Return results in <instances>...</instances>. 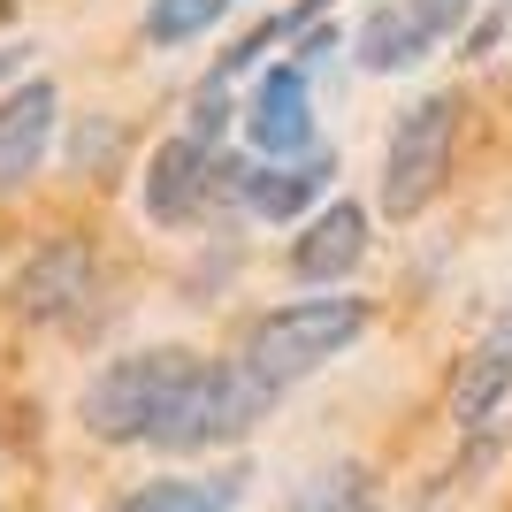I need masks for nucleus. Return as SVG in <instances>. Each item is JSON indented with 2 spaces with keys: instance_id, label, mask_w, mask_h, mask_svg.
<instances>
[{
  "instance_id": "obj_19",
  "label": "nucleus",
  "mask_w": 512,
  "mask_h": 512,
  "mask_svg": "<svg viewBox=\"0 0 512 512\" xmlns=\"http://www.w3.org/2000/svg\"><path fill=\"white\" fill-rule=\"evenodd\" d=\"M0 85H23V54L16 46H0Z\"/></svg>"
},
{
  "instance_id": "obj_18",
  "label": "nucleus",
  "mask_w": 512,
  "mask_h": 512,
  "mask_svg": "<svg viewBox=\"0 0 512 512\" xmlns=\"http://www.w3.org/2000/svg\"><path fill=\"white\" fill-rule=\"evenodd\" d=\"M329 8H337V0H291L283 16H291V31H306V23H321V16H329Z\"/></svg>"
},
{
  "instance_id": "obj_3",
  "label": "nucleus",
  "mask_w": 512,
  "mask_h": 512,
  "mask_svg": "<svg viewBox=\"0 0 512 512\" xmlns=\"http://www.w3.org/2000/svg\"><path fill=\"white\" fill-rule=\"evenodd\" d=\"M451 153H459V92H421L383 138V192L375 199H383L390 222H413L444 192Z\"/></svg>"
},
{
  "instance_id": "obj_17",
  "label": "nucleus",
  "mask_w": 512,
  "mask_h": 512,
  "mask_svg": "<svg viewBox=\"0 0 512 512\" xmlns=\"http://www.w3.org/2000/svg\"><path fill=\"white\" fill-rule=\"evenodd\" d=\"M329 54H337V23H306V31H299V54H291V62L314 69V62H329Z\"/></svg>"
},
{
  "instance_id": "obj_10",
  "label": "nucleus",
  "mask_w": 512,
  "mask_h": 512,
  "mask_svg": "<svg viewBox=\"0 0 512 512\" xmlns=\"http://www.w3.org/2000/svg\"><path fill=\"white\" fill-rule=\"evenodd\" d=\"M329 184H337V153H306V161H253L237 176V207L260 214V222H306V214L329 207Z\"/></svg>"
},
{
  "instance_id": "obj_9",
  "label": "nucleus",
  "mask_w": 512,
  "mask_h": 512,
  "mask_svg": "<svg viewBox=\"0 0 512 512\" xmlns=\"http://www.w3.org/2000/svg\"><path fill=\"white\" fill-rule=\"evenodd\" d=\"M367 245H375V214L360 207V199H329L321 214H306L299 237H291V276L314 283V291H337L352 268L367 260Z\"/></svg>"
},
{
  "instance_id": "obj_15",
  "label": "nucleus",
  "mask_w": 512,
  "mask_h": 512,
  "mask_svg": "<svg viewBox=\"0 0 512 512\" xmlns=\"http://www.w3.org/2000/svg\"><path fill=\"white\" fill-rule=\"evenodd\" d=\"M291 512H375V490H367L360 467H337V474H321Z\"/></svg>"
},
{
  "instance_id": "obj_14",
  "label": "nucleus",
  "mask_w": 512,
  "mask_h": 512,
  "mask_svg": "<svg viewBox=\"0 0 512 512\" xmlns=\"http://www.w3.org/2000/svg\"><path fill=\"white\" fill-rule=\"evenodd\" d=\"M237 0H146V46H192V39H207L214 23L230 16Z\"/></svg>"
},
{
  "instance_id": "obj_12",
  "label": "nucleus",
  "mask_w": 512,
  "mask_h": 512,
  "mask_svg": "<svg viewBox=\"0 0 512 512\" xmlns=\"http://www.w3.org/2000/svg\"><path fill=\"white\" fill-rule=\"evenodd\" d=\"M245 467H214V474H153L123 497L115 512H237L245 505Z\"/></svg>"
},
{
  "instance_id": "obj_6",
  "label": "nucleus",
  "mask_w": 512,
  "mask_h": 512,
  "mask_svg": "<svg viewBox=\"0 0 512 512\" xmlns=\"http://www.w3.org/2000/svg\"><path fill=\"white\" fill-rule=\"evenodd\" d=\"M100 299V253L85 237H46L39 253L16 268V314L39 329H62Z\"/></svg>"
},
{
  "instance_id": "obj_1",
  "label": "nucleus",
  "mask_w": 512,
  "mask_h": 512,
  "mask_svg": "<svg viewBox=\"0 0 512 512\" xmlns=\"http://www.w3.org/2000/svg\"><path fill=\"white\" fill-rule=\"evenodd\" d=\"M199 352L192 344H146V352H123V360H107L100 375L85 383V398H77V421H85L92 444H153L161 451V436H169V421L184 413V398H192L199 383Z\"/></svg>"
},
{
  "instance_id": "obj_21",
  "label": "nucleus",
  "mask_w": 512,
  "mask_h": 512,
  "mask_svg": "<svg viewBox=\"0 0 512 512\" xmlns=\"http://www.w3.org/2000/svg\"><path fill=\"white\" fill-rule=\"evenodd\" d=\"M0 16H8V0H0Z\"/></svg>"
},
{
  "instance_id": "obj_7",
  "label": "nucleus",
  "mask_w": 512,
  "mask_h": 512,
  "mask_svg": "<svg viewBox=\"0 0 512 512\" xmlns=\"http://www.w3.org/2000/svg\"><path fill=\"white\" fill-rule=\"evenodd\" d=\"M245 146L260 153V161H306L314 153V69L306 62H268V77L253 85V100H245Z\"/></svg>"
},
{
  "instance_id": "obj_8",
  "label": "nucleus",
  "mask_w": 512,
  "mask_h": 512,
  "mask_svg": "<svg viewBox=\"0 0 512 512\" xmlns=\"http://www.w3.org/2000/svg\"><path fill=\"white\" fill-rule=\"evenodd\" d=\"M54 130H62V92H54V77H23V85L0 92V199H16L23 184L46 169Z\"/></svg>"
},
{
  "instance_id": "obj_2",
  "label": "nucleus",
  "mask_w": 512,
  "mask_h": 512,
  "mask_svg": "<svg viewBox=\"0 0 512 512\" xmlns=\"http://www.w3.org/2000/svg\"><path fill=\"white\" fill-rule=\"evenodd\" d=\"M367 299H352V291H329V299H291V306H268V314L245 321V337H237L230 360L253 375L260 390H291L306 383V375H321L329 360H344L352 344L367 337Z\"/></svg>"
},
{
  "instance_id": "obj_20",
  "label": "nucleus",
  "mask_w": 512,
  "mask_h": 512,
  "mask_svg": "<svg viewBox=\"0 0 512 512\" xmlns=\"http://www.w3.org/2000/svg\"><path fill=\"white\" fill-rule=\"evenodd\" d=\"M428 8H436V16H444L451 31H459V23H467V0H428Z\"/></svg>"
},
{
  "instance_id": "obj_4",
  "label": "nucleus",
  "mask_w": 512,
  "mask_h": 512,
  "mask_svg": "<svg viewBox=\"0 0 512 512\" xmlns=\"http://www.w3.org/2000/svg\"><path fill=\"white\" fill-rule=\"evenodd\" d=\"M237 161H222V146H207V138H192V130H176V138H161V146L146 153V176H138V207H146V222H161V230H192V222H207L222 199H237Z\"/></svg>"
},
{
  "instance_id": "obj_13",
  "label": "nucleus",
  "mask_w": 512,
  "mask_h": 512,
  "mask_svg": "<svg viewBox=\"0 0 512 512\" xmlns=\"http://www.w3.org/2000/svg\"><path fill=\"white\" fill-rule=\"evenodd\" d=\"M505 398H512V337H490V344L467 352L459 383H451V421L459 428H490Z\"/></svg>"
},
{
  "instance_id": "obj_16",
  "label": "nucleus",
  "mask_w": 512,
  "mask_h": 512,
  "mask_svg": "<svg viewBox=\"0 0 512 512\" xmlns=\"http://www.w3.org/2000/svg\"><path fill=\"white\" fill-rule=\"evenodd\" d=\"M115 138H123V130H115V123H92V138H85V130H77V146H69V161H77V169H100V161H107V153H115Z\"/></svg>"
},
{
  "instance_id": "obj_11",
  "label": "nucleus",
  "mask_w": 512,
  "mask_h": 512,
  "mask_svg": "<svg viewBox=\"0 0 512 512\" xmlns=\"http://www.w3.org/2000/svg\"><path fill=\"white\" fill-rule=\"evenodd\" d=\"M451 39V23L428 8V0H375L360 16V69H375V77H390V69H413L428 62L436 46Z\"/></svg>"
},
{
  "instance_id": "obj_5",
  "label": "nucleus",
  "mask_w": 512,
  "mask_h": 512,
  "mask_svg": "<svg viewBox=\"0 0 512 512\" xmlns=\"http://www.w3.org/2000/svg\"><path fill=\"white\" fill-rule=\"evenodd\" d=\"M268 406H276V390H260L237 360H207L199 383H192V398H184V413H176L169 436H161V451L237 444V436H253V421H268Z\"/></svg>"
}]
</instances>
